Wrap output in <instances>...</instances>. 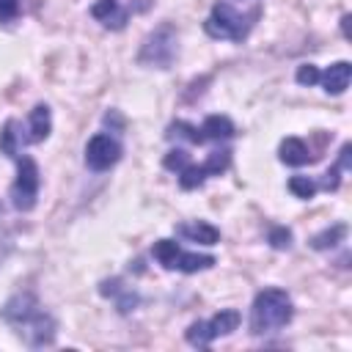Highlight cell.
<instances>
[{
  "label": "cell",
  "instance_id": "obj_1",
  "mask_svg": "<svg viewBox=\"0 0 352 352\" xmlns=\"http://www.w3.org/2000/svg\"><path fill=\"white\" fill-rule=\"evenodd\" d=\"M3 322L33 349L36 346H50L55 341V330H58L55 316L30 292L14 294L3 305Z\"/></svg>",
  "mask_w": 352,
  "mask_h": 352
},
{
  "label": "cell",
  "instance_id": "obj_2",
  "mask_svg": "<svg viewBox=\"0 0 352 352\" xmlns=\"http://www.w3.org/2000/svg\"><path fill=\"white\" fill-rule=\"evenodd\" d=\"M162 162H165L168 170H173V173L179 176V184H182L184 190H195V187H201L209 176H220V173L231 165V151H228V148H212L204 162H192L184 148H173V151L165 154Z\"/></svg>",
  "mask_w": 352,
  "mask_h": 352
},
{
  "label": "cell",
  "instance_id": "obj_3",
  "mask_svg": "<svg viewBox=\"0 0 352 352\" xmlns=\"http://www.w3.org/2000/svg\"><path fill=\"white\" fill-rule=\"evenodd\" d=\"M294 316L292 297L283 289H261L250 305V333L253 336H267L280 327H286Z\"/></svg>",
  "mask_w": 352,
  "mask_h": 352
},
{
  "label": "cell",
  "instance_id": "obj_4",
  "mask_svg": "<svg viewBox=\"0 0 352 352\" xmlns=\"http://www.w3.org/2000/svg\"><path fill=\"white\" fill-rule=\"evenodd\" d=\"M50 129H52L50 107L47 104H36L28 113L25 124L19 118H8L3 124V129H0V151L8 157L11 151H19V148H25L30 143H41V140H47Z\"/></svg>",
  "mask_w": 352,
  "mask_h": 352
},
{
  "label": "cell",
  "instance_id": "obj_5",
  "mask_svg": "<svg viewBox=\"0 0 352 352\" xmlns=\"http://www.w3.org/2000/svg\"><path fill=\"white\" fill-rule=\"evenodd\" d=\"M258 16H261V6H256L250 11H236L231 3H214L212 6V14L204 22V28H206V33L212 38L242 41L253 30V25H256Z\"/></svg>",
  "mask_w": 352,
  "mask_h": 352
},
{
  "label": "cell",
  "instance_id": "obj_6",
  "mask_svg": "<svg viewBox=\"0 0 352 352\" xmlns=\"http://www.w3.org/2000/svg\"><path fill=\"white\" fill-rule=\"evenodd\" d=\"M14 162H16V179L8 190V198L14 204V209L19 212H30L36 206V198H38V184H41V173H38V165L33 157H28L22 148L19 151H11L8 154Z\"/></svg>",
  "mask_w": 352,
  "mask_h": 352
},
{
  "label": "cell",
  "instance_id": "obj_7",
  "mask_svg": "<svg viewBox=\"0 0 352 352\" xmlns=\"http://www.w3.org/2000/svg\"><path fill=\"white\" fill-rule=\"evenodd\" d=\"M234 132L236 129H234L228 116H209V118H204L201 126L187 124V121H176V124L168 126V138H184V140L198 143V146L228 140V138H234Z\"/></svg>",
  "mask_w": 352,
  "mask_h": 352
},
{
  "label": "cell",
  "instance_id": "obj_8",
  "mask_svg": "<svg viewBox=\"0 0 352 352\" xmlns=\"http://www.w3.org/2000/svg\"><path fill=\"white\" fill-rule=\"evenodd\" d=\"M151 256L165 270H179V272H201V270L214 267V256H209V253H187L173 239H157L154 248H151Z\"/></svg>",
  "mask_w": 352,
  "mask_h": 352
},
{
  "label": "cell",
  "instance_id": "obj_9",
  "mask_svg": "<svg viewBox=\"0 0 352 352\" xmlns=\"http://www.w3.org/2000/svg\"><path fill=\"white\" fill-rule=\"evenodd\" d=\"M179 47H176V28L173 25H160L154 33L146 36L140 52H138V60L146 63V66H160V69H168L176 58Z\"/></svg>",
  "mask_w": 352,
  "mask_h": 352
},
{
  "label": "cell",
  "instance_id": "obj_10",
  "mask_svg": "<svg viewBox=\"0 0 352 352\" xmlns=\"http://www.w3.org/2000/svg\"><path fill=\"white\" fill-rule=\"evenodd\" d=\"M239 322H242V316H239L234 308L217 311L214 316H209V319H204V322H192V324L187 327V341H190L192 346H209L214 338L234 333V330L239 327Z\"/></svg>",
  "mask_w": 352,
  "mask_h": 352
},
{
  "label": "cell",
  "instance_id": "obj_11",
  "mask_svg": "<svg viewBox=\"0 0 352 352\" xmlns=\"http://www.w3.org/2000/svg\"><path fill=\"white\" fill-rule=\"evenodd\" d=\"M121 143H118V138L116 135H110V132H96L91 140H88V146H85V165L91 168V170H96V173H102V170H110L118 160H121Z\"/></svg>",
  "mask_w": 352,
  "mask_h": 352
},
{
  "label": "cell",
  "instance_id": "obj_12",
  "mask_svg": "<svg viewBox=\"0 0 352 352\" xmlns=\"http://www.w3.org/2000/svg\"><path fill=\"white\" fill-rule=\"evenodd\" d=\"M91 16L96 22H102L104 28H110V30H121L129 19V11L118 0H96L91 6Z\"/></svg>",
  "mask_w": 352,
  "mask_h": 352
},
{
  "label": "cell",
  "instance_id": "obj_13",
  "mask_svg": "<svg viewBox=\"0 0 352 352\" xmlns=\"http://www.w3.org/2000/svg\"><path fill=\"white\" fill-rule=\"evenodd\" d=\"M176 236L195 242V245H217L220 242V231L212 223L204 220H192V223H179L176 226Z\"/></svg>",
  "mask_w": 352,
  "mask_h": 352
},
{
  "label": "cell",
  "instance_id": "obj_14",
  "mask_svg": "<svg viewBox=\"0 0 352 352\" xmlns=\"http://www.w3.org/2000/svg\"><path fill=\"white\" fill-rule=\"evenodd\" d=\"M349 72H352L349 60H338V63H333L330 69L319 72V80H316V82H322L327 94L338 96V94H344V91L349 88Z\"/></svg>",
  "mask_w": 352,
  "mask_h": 352
},
{
  "label": "cell",
  "instance_id": "obj_15",
  "mask_svg": "<svg viewBox=\"0 0 352 352\" xmlns=\"http://www.w3.org/2000/svg\"><path fill=\"white\" fill-rule=\"evenodd\" d=\"M314 160H316V154H311V148H308L305 140H300V138H286V140L280 143V162H283V165L300 168V165H308V162H314Z\"/></svg>",
  "mask_w": 352,
  "mask_h": 352
},
{
  "label": "cell",
  "instance_id": "obj_16",
  "mask_svg": "<svg viewBox=\"0 0 352 352\" xmlns=\"http://www.w3.org/2000/svg\"><path fill=\"white\" fill-rule=\"evenodd\" d=\"M102 294H104V297H113L121 314H126V311H132V308L138 305V294H135L129 286H124L118 278L104 280V283H102Z\"/></svg>",
  "mask_w": 352,
  "mask_h": 352
},
{
  "label": "cell",
  "instance_id": "obj_17",
  "mask_svg": "<svg viewBox=\"0 0 352 352\" xmlns=\"http://www.w3.org/2000/svg\"><path fill=\"white\" fill-rule=\"evenodd\" d=\"M289 190H292L297 198L308 201V198H314V195H316L319 184H316L314 179H308V176H292V179H289Z\"/></svg>",
  "mask_w": 352,
  "mask_h": 352
},
{
  "label": "cell",
  "instance_id": "obj_18",
  "mask_svg": "<svg viewBox=\"0 0 352 352\" xmlns=\"http://www.w3.org/2000/svg\"><path fill=\"white\" fill-rule=\"evenodd\" d=\"M344 234H346V226H344V223H338V226H333V228H327V231L316 234V236L311 239V245H314L316 250H324V248H333V245H336V239H344Z\"/></svg>",
  "mask_w": 352,
  "mask_h": 352
},
{
  "label": "cell",
  "instance_id": "obj_19",
  "mask_svg": "<svg viewBox=\"0 0 352 352\" xmlns=\"http://www.w3.org/2000/svg\"><path fill=\"white\" fill-rule=\"evenodd\" d=\"M19 11H22V0H0V25L14 22Z\"/></svg>",
  "mask_w": 352,
  "mask_h": 352
},
{
  "label": "cell",
  "instance_id": "obj_20",
  "mask_svg": "<svg viewBox=\"0 0 352 352\" xmlns=\"http://www.w3.org/2000/svg\"><path fill=\"white\" fill-rule=\"evenodd\" d=\"M316 80H319V69L314 63H302L297 69V82L300 85H316Z\"/></svg>",
  "mask_w": 352,
  "mask_h": 352
},
{
  "label": "cell",
  "instance_id": "obj_21",
  "mask_svg": "<svg viewBox=\"0 0 352 352\" xmlns=\"http://www.w3.org/2000/svg\"><path fill=\"white\" fill-rule=\"evenodd\" d=\"M8 250H11V231H8V223H6L3 209H0V264L6 261Z\"/></svg>",
  "mask_w": 352,
  "mask_h": 352
},
{
  "label": "cell",
  "instance_id": "obj_22",
  "mask_svg": "<svg viewBox=\"0 0 352 352\" xmlns=\"http://www.w3.org/2000/svg\"><path fill=\"white\" fill-rule=\"evenodd\" d=\"M289 239H292L289 228H275V231L270 234V242H272L275 248H289Z\"/></svg>",
  "mask_w": 352,
  "mask_h": 352
}]
</instances>
